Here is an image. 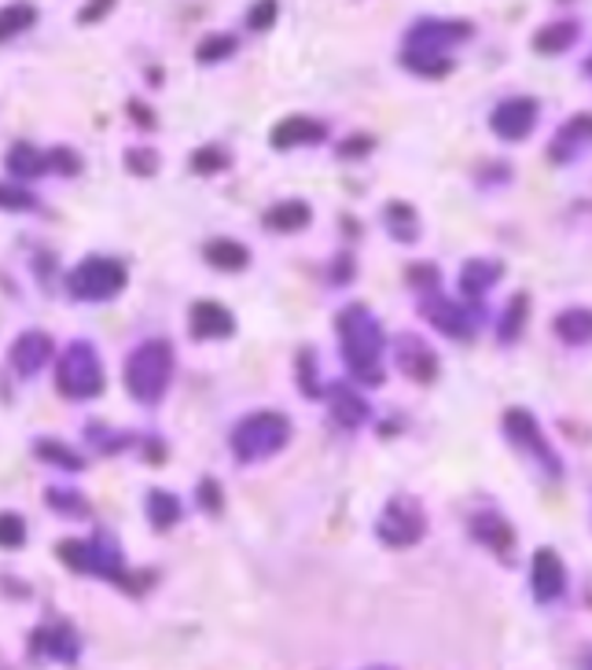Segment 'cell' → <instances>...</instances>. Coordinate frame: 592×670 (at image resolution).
I'll use <instances>...</instances> for the list:
<instances>
[{"label": "cell", "instance_id": "6da1fadb", "mask_svg": "<svg viewBox=\"0 0 592 670\" xmlns=\"http://www.w3.org/2000/svg\"><path fill=\"white\" fill-rule=\"evenodd\" d=\"M474 37L471 19H438L423 15L405 30V45H401V67L416 78L438 81L457 70V56L453 52L463 48Z\"/></svg>", "mask_w": 592, "mask_h": 670}, {"label": "cell", "instance_id": "7a4b0ae2", "mask_svg": "<svg viewBox=\"0 0 592 670\" xmlns=\"http://www.w3.org/2000/svg\"><path fill=\"white\" fill-rule=\"evenodd\" d=\"M335 335H338V350H343L346 369H350L357 383L379 387L387 380V369H383L387 335H383V324H379V317L365 302H350V306L338 310Z\"/></svg>", "mask_w": 592, "mask_h": 670}, {"label": "cell", "instance_id": "3957f363", "mask_svg": "<svg viewBox=\"0 0 592 670\" xmlns=\"http://www.w3.org/2000/svg\"><path fill=\"white\" fill-rule=\"evenodd\" d=\"M501 432L507 438V446H512L520 457L530 460L548 483H563L567 465H563V457H559V449L552 446V438H548L545 424L537 421L534 410H526V405H507V410L501 413Z\"/></svg>", "mask_w": 592, "mask_h": 670}, {"label": "cell", "instance_id": "277c9868", "mask_svg": "<svg viewBox=\"0 0 592 670\" xmlns=\"http://www.w3.org/2000/svg\"><path fill=\"white\" fill-rule=\"evenodd\" d=\"M169 376H174V347L166 339H147L125 358V391L144 405H155L166 394Z\"/></svg>", "mask_w": 592, "mask_h": 670}, {"label": "cell", "instance_id": "5b68a950", "mask_svg": "<svg viewBox=\"0 0 592 670\" xmlns=\"http://www.w3.org/2000/svg\"><path fill=\"white\" fill-rule=\"evenodd\" d=\"M291 438V421L277 410H258V413H247L243 421L232 427V454L243 465L250 460H266L272 454H280Z\"/></svg>", "mask_w": 592, "mask_h": 670}, {"label": "cell", "instance_id": "8992f818", "mask_svg": "<svg viewBox=\"0 0 592 670\" xmlns=\"http://www.w3.org/2000/svg\"><path fill=\"white\" fill-rule=\"evenodd\" d=\"M56 387L63 398H70V402H89V398L103 394L108 376H103V361L92 343L78 339L63 350V358L56 361Z\"/></svg>", "mask_w": 592, "mask_h": 670}, {"label": "cell", "instance_id": "52a82bcc", "mask_svg": "<svg viewBox=\"0 0 592 670\" xmlns=\"http://www.w3.org/2000/svg\"><path fill=\"white\" fill-rule=\"evenodd\" d=\"M427 509L416 494H394L376 516V538L387 549H412L427 538Z\"/></svg>", "mask_w": 592, "mask_h": 670}, {"label": "cell", "instance_id": "ba28073f", "mask_svg": "<svg viewBox=\"0 0 592 670\" xmlns=\"http://www.w3.org/2000/svg\"><path fill=\"white\" fill-rule=\"evenodd\" d=\"M125 284H130L125 266L119 258H103V255L78 261L67 277L70 299H78V302H111V299L122 295Z\"/></svg>", "mask_w": 592, "mask_h": 670}, {"label": "cell", "instance_id": "9c48e42d", "mask_svg": "<svg viewBox=\"0 0 592 670\" xmlns=\"http://www.w3.org/2000/svg\"><path fill=\"white\" fill-rule=\"evenodd\" d=\"M59 560L67 563L70 571H81V574H100V579H114L122 585H130V574H125V563H122V549L114 546V538L100 534V538H70L59 546Z\"/></svg>", "mask_w": 592, "mask_h": 670}, {"label": "cell", "instance_id": "30bf717a", "mask_svg": "<svg viewBox=\"0 0 592 670\" xmlns=\"http://www.w3.org/2000/svg\"><path fill=\"white\" fill-rule=\"evenodd\" d=\"M420 317L449 339H474V332H479V306L446 299L442 291L420 299Z\"/></svg>", "mask_w": 592, "mask_h": 670}, {"label": "cell", "instance_id": "8fae6325", "mask_svg": "<svg viewBox=\"0 0 592 670\" xmlns=\"http://www.w3.org/2000/svg\"><path fill=\"white\" fill-rule=\"evenodd\" d=\"M468 534L485 552H493L496 560L512 568L515 563V549H520V531L515 523L504 516L501 509H479L468 516Z\"/></svg>", "mask_w": 592, "mask_h": 670}, {"label": "cell", "instance_id": "7c38bea8", "mask_svg": "<svg viewBox=\"0 0 592 670\" xmlns=\"http://www.w3.org/2000/svg\"><path fill=\"white\" fill-rule=\"evenodd\" d=\"M537 122H541V100L537 97H504L490 111V130L493 137L504 144H523L534 137Z\"/></svg>", "mask_w": 592, "mask_h": 670}, {"label": "cell", "instance_id": "4fadbf2b", "mask_svg": "<svg viewBox=\"0 0 592 670\" xmlns=\"http://www.w3.org/2000/svg\"><path fill=\"white\" fill-rule=\"evenodd\" d=\"M570 590V571L563 552L552 546H537L530 557V593L537 604H559Z\"/></svg>", "mask_w": 592, "mask_h": 670}, {"label": "cell", "instance_id": "5bb4252c", "mask_svg": "<svg viewBox=\"0 0 592 670\" xmlns=\"http://www.w3.org/2000/svg\"><path fill=\"white\" fill-rule=\"evenodd\" d=\"M394 358H398V369L420 387H431L442 376V361H438L435 347H431V343L416 332H401L398 335Z\"/></svg>", "mask_w": 592, "mask_h": 670}, {"label": "cell", "instance_id": "9a60e30c", "mask_svg": "<svg viewBox=\"0 0 592 670\" xmlns=\"http://www.w3.org/2000/svg\"><path fill=\"white\" fill-rule=\"evenodd\" d=\"M589 148H592V111H578L559 122V130L552 133V141H548L545 155L552 166H570Z\"/></svg>", "mask_w": 592, "mask_h": 670}, {"label": "cell", "instance_id": "2e32d148", "mask_svg": "<svg viewBox=\"0 0 592 670\" xmlns=\"http://www.w3.org/2000/svg\"><path fill=\"white\" fill-rule=\"evenodd\" d=\"M504 261L501 258H468L460 266V295L468 306H482V299L504 280Z\"/></svg>", "mask_w": 592, "mask_h": 670}, {"label": "cell", "instance_id": "e0dca14e", "mask_svg": "<svg viewBox=\"0 0 592 670\" xmlns=\"http://www.w3.org/2000/svg\"><path fill=\"white\" fill-rule=\"evenodd\" d=\"M581 34H585V26H581V19L574 15H559V19H548V23H541L534 30L530 37V48L537 52V56H567L570 48L578 45Z\"/></svg>", "mask_w": 592, "mask_h": 670}, {"label": "cell", "instance_id": "ac0fdd59", "mask_svg": "<svg viewBox=\"0 0 592 670\" xmlns=\"http://www.w3.org/2000/svg\"><path fill=\"white\" fill-rule=\"evenodd\" d=\"M188 328H192L196 339H232L236 335V317L221 302L199 299L192 302V313H188Z\"/></svg>", "mask_w": 592, "mask_h": 670}, {"label": "cell", "instance_id": "d6986e66", "mask_svg": "<svg viewBox=\"0 0 592 670\" xmlns=\"http://www.w3.org/2000/svg\"><path fill=\"white\" fill-rule=\"evenodd\" d=\"M321 398H327V410H332L335 416V424H343V427H361L372 421V405H368V398L365 394H357L354 387H346V383H327Z\"/></svg>", "mask_w": 592, "mask_h": 670}, {"label": "cell", "instance_id": "ffe728a7", "mask_svg": "<svg viewBox=\"0 0 592 670\" xmlns=\"http://www.w3.org/2000/svg\"><path fill=\"white\" fill-rule=\"evenodd\" d=\"M48 358H52V335L37 332V328L23 332V335H19V339L12 343V350H8V361H12V369H15L19 376H26V380L45 369Z\"/></svg>", "mask_w": 592, "mask_h": 670}, {"label": "cell", "instance_id": "44dd1931", "mask_svg": "<svg viewBox=\"0 0 592 670\" xmlns=\"http://www.w3.org/2000/svg\"><path fill=\"white\" fill-rule=\"evenodd\" d=\"M324 137H327L324 122L305 119V114H291V119H280L272 125L269 144L277 152H291V148H302V144H321Z\"/></svg>", "mask_w": 592, "mask_h": 670}, {"label": "cell", "instance_id": "7402d4cb", "mask_svg": "<svg viewBox=\"0 0 592 670\" xmlns=\"http://www.w3.org/2000/svg\"><path fill=\"white\" fill-rule=\"evenodd\" d=\"M30 648H34V656L59 659V663H74L78 652H81V641H78V634H74V626L52 623V626H41V630L34 634V641H30Z\"/></svg>", "mask_w": 592, "mask_h": 670}, {"label": "cell", "instance_id": "603a6c76", "mask_svg": "<svg viewBox=\"0 0 592 670\" xmlns=\"http://www.w3.org/2000/svg\"><path fill=\"white\" fill-rule=\"evenodd\" d=\"M552 335L570 350L592 347V306H567L552 317Z\"/></svg>", "mask_w": 592, "mask_h": 670}, {"label": "cell", "instance_id": "cb8c5ba5", "mask_svg": "<svg viewBox=\"0 0 592 670\" xmlns=\"http://www.w3.org/2000/svg\"><path fill=\"white\" fill-rule=\"evenodd\" d=\"M530 313H534L530 291H515V295L507 299V306L501 310V317H496V343H501V347H515V343L526 335Z\"/></svg>", "mask_w": 592, "mask_h": 670}, {"label": "cell", "instance_id": "d4e9b609", "mask_svg": "<svg viewBox=\"0 0 592 670\" xmlns=\"http://www.w3.org/2000/svg\"><path fill=\"white\" fill-rule=\"evenodd\" d=\"M383 228L394 244H405V247H412L423 236L420 211L409 203V199H390V203L383 206Z\"/></svg>", "mask_w": 592, "mask_h": 670}, {"label": "cell", "instance_id": "484cf974", "mask_svg": "<svg viewBox=\"0 0 592 670\" xmlns=\"http://www.w3.org/2000/svg\"><path fill=\"white\" fill-rule=\"evenodd\" d=\"M310 222L313 206L305 199H283V203H272L266 211V228H272V233H302Z\"/></svg>", "mask_w": 592, "mask_h": 670}, {"label": "cell", "instance_id": "4316f807", "mask_svg": "<svg viewBox=\"0 0 592 670\" xmlns=\"http://www.w3.org/2000/svg\"><path fill=\"white\" fill-rule=\"evenodd\" d=\"M206 266L221 269V273H239V269L250 266V250L239 244V239H210L203 247Z\"/></svg>", "mask_w": 592, "mask_h": 670}, {"label": "cell", "instance_id": "83f0119b", "mask_svg": "<svg viewBox=\"0 0 592 670\" xmlns=\"http://www.w3.org/2000/svg\"><path fill=\"white\" fill-rule=\"evenodd\" d=\"M8 174H15L19 185L34 181V177L48 174V155L37 152L34 144H12V152H8Z\"/></svg>", "mask_w": 592, "mask_h": 670}, {"label": "cell", "instance_id": "f1b7e54d", "mask_svg": "<svg viewBox=\"0 0 592 670\" xmlns=\"http://www.w3.org/2000/svg\"><path fill=\"white\" fill-rule=\"evenodd\" d=\"M34 454H37V460L56 465V468H63V472H81L85 468V457L78 454V449H70L67 443H59V438H37Z\"/></svg>", "mask_w": 592, "mask_h": 670}, {"label": "cell", "instance_id": "f546056e", "mask_svg": "<svg viewBox=\"0 0 592 670\" xmlns=\"http://www.w3.org/2000/svg\"><path fill=\"white\" fill-rule=\"evenodd\" d=\"M147 520H152L155 531H169L181 523V501H177L169 490H152L147 494Z\"/></svg>", "mask_w": 592, "mask_h": 670}, {"label": "cell", "instance_id": "4dcf8cb0", "mask_svg": "<svg viewBox=\"0 0 592 670\" xmlns=\"http://www.w3.org/2000/svg\"><path fill=\"white\" fill-rule=\"evenodd\" d=\"M515 181V166L507 159H482L474 166V185L479 188H507Z\"/></svg>", "mask_w": 592, "mask_h": 670}, {"label": "cell", "instance_id": "1f68e13d", "mask_svg": "<svg viewBox=\"0 0 592 670\" xmlns=\"http://www.w3.org/2000/svg\"><path fill=\"white\" fill-rule=\"evenodd\" d=\"M442 269L435 266V261H412V266L405 269V284L412 291H420V299L423 295H435V291L442 288Z\"/></svg>", "mask_w": 592, "mask_h": 670}, {"label": "cell", "instance_id": "d6a6232c", "mask_svg": "<svg viewBox=\"0 0 592 670\" xmlns=\"http://www.w3.org/2000/svg\"><path fill=\"white\" fill-rule=\"evenodd\" d=\"M37 8L34 4H12V8H0V41L23 34L26 26H34Z\"/></svg>", "mask_w": 592, "mask_h": 670}, {"label": "cell", "instance_id": "836d02e7", "mask_svg": "<svg viewBox=\"0 0 592 670\" xmlns=\"http://www.w3.org/2000/svg\"><path fill=\"white\" fill-rule=\"evenodd\" d=\"M37 206V196L30 192L23 185H12V181H0V211H34Z\"/></svg>", "mask_w": 592, "mask_h": 670}, {"label": "cell", "instance_id": "e575fe53", "mask_svg": "<svg viewBox=\"0 0 592 670\" xmlns=\"http://www.w3.org/2000/svg\"><path fill=\"white\" fill-rule=\"evenodd\" d=\"M232 52H236V37H232V34H214V37L199 41L196 59L199 63H221V59H228Z\"/></svg>", "mask_w": 592, "mask_h": 670}, {"label": "cell", "instance_id": "d590c367", "mask_svg": "<svg viewBox=\"0 0 592 670\" xmlns=\"http://www.w3.org/2000/svg\"><path fill=\"white\" fill-rule=\"evenodd\" d=\"M45 501L56 512H63V516H70V520L89 516V501H85L81 494H74V490H48Z\"/></svg>", "mask_w": 592, "mask_h": 670}, {"label": "cell", "instance_id": "8d00e7d4", "mask_svg": "<svg viewBox=\"0 0 592 670\" xmlns=\"http://www.w3.org/2000/svg\"><path fill=\"white\" fill-rule=\"evenodd\" d=\"M26 546V523L15 512H0V549Z\"/></svg>", "mask_w": 592, "mask_h": 670}, {"label": "cell", "instance_id": "74e56055", "mask_svg": "<svg viewBox=\"0 0 592 670\" xmlns=\"http://www.w3.org/2000/svg\"><path fill=\"white\" fill-rule=\"evenodd\" d=\"M228 166V152L217 148V144H206V148L192 152V170L196 174H221Z\"/></svg>", "mask_w": 592, "mask_h": 670}, {"label": "cell", "instance_id": "f35d334b", "mask_svg": "<svg viewBox=\"0 0 592 670\" xmlns=\"http://www.w3.org/2000/svg\"><path fill=\"white\" fill-rule=\"evenodd\" d=\"M125 166H130V174L152 177V174H158V152H152V148H130V152H125Z\"/></svg>", "mask_w": 592, "mask_h": 670}, {"label": "cell", "instance_id": "ab89813d", "mask_svg": "<svg viewBox=\"0 0 592 670\" xmlns=\"http://www.w3.org/2000/svg\"><path fill=\"white\" fill-rule=\"evenodd\" d=\"M45 155H48V170H59V174H78L81 170L78 152H70V148H52Z\"/></svg>", "mask_w": 592, "mask_h": 670}, {"label": "cell", "instance_id": "60d3db41", "mask_svg": "<svg viewBox=\"0 0 592 670\" xmlns=\"http://www.w3.org/2000/svg\"><path fill=\"white\" fill-rule=\"evenodd\" d=\"M376 148V137H368V133H361V137H350L338 144V159H365L368 152Z\"/></svg>", "mask_w": 592, "mask_h": 670}, {"label": "cell", "instance_id": "b9f144b4", "mask_svg": "<svg viewBox=\"0 0 592 670\" xmlns=\"http://www.w3.org/2000/svg\"><path fill=\"white\" fill-rule=\"evenodd\" d=\"M277 12H280L277 4H254L250 15H247V26L250 30H269L272 23H277Z\"/></svg>", "mask_w": 592, "mask_h": 670}, {"label": "cell", "instance_id": "7bdbcfd3", "mask_svg": "<svg viewBox=\"0 0 592 670\" xmlns=\"http://www.w3.org/2000/svg\"><path fill=\"white\" fill-rule=\"evenodd\" d=\"M332 280H335V284H350V280H354V255H350V250H343V255H338L335 258V269H332Z\"/></svg>", "mask_w": 592, "mask_h": 670}, {"label": "cell", "instance_id": "ee69618b", "mask_svg": "<svg viewBox=\"0 0 592 670\" xmlns=\"http://www.w3.org/2000/svg\"><path fill=\"white\" fill-rule=\"evenodd\" d=\"M203 505H206L210 512L221 509V494H217V483H214V479H203Z\"/></svg>", "mask_w": 592, "mask_h": 670}, {"label": "cell", "instance_id": "f6af8a7d", "mask_svg": "<svg viewBox=\"0 0 592 670\" xmlns=\"http://www.w3.org/2000/svg\"><path fill=\"white\" fill-rule=\"evenodd\" d=\"M103 12H111V4H89V8H81L78 23H89V19H100Z\"/></svg>", "mask_w": 592, "mask_h": 670}, {"label": "cell", "instance_id": "bcb514c9", "mask_svg": "<svg viewBox=\"0 0 592 670\" xmlns=\"http://www.w3.org/2000/svg\"><path fill=\"white\" fill-rule=\"evenodd\" d=\"M130 114H133V119L136 122H144V125H155V119H152V111H147V108H141V103H130Z\"/></svg>", "mask_w": 592, "mask_h": 670}, {"label": "cell", "instance_id": "7dc6e473", "mask_svg": "<svg viewBox=\"0 0 592 670\" xmlns=\"http://www.w3.org/2000/svg\"><path fill=\"white\" fill-rule=\"evenodd\" d=\"M581 670H592V648H585V652H581Z\"/></svg>", "mask_w": 592, "mask_h": 670}, {"label": "cell", "instance_id": "c3c4849f", "mask_svg": "<svg viewBox=\"0 0 592 670\" xmlns=\"http://www.w3.org/2000/svg\"><path fill=\"white\" fill-rule=\"evenodd\" d=\"M581 75H585V78L592 81V52H589V59H585V63H581Z\"/></svg>", "mask_w": 592, "mask_h": 670}, {"label": "cell", "instance_id": "681fc988", "mask_svg": "<svg viewBox=\"0 0 592 670\" xmlns=\"http://www.w3.org/2000/svg\"><path fill=\"white\" fill-rule=\"evenodd\" d=\"M365 670H394V667H365Z\"/></svg>", "mask_w": 592, "mask_h": 670}]
</instances>
